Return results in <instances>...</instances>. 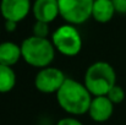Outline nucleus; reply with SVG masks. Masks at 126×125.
<instances>
[{
  "instance_id": "obj_16",
  "label": "nucleus",
  "mask_w": 126,
  "mask_h": 125,
  "mask_svg": "<svg viewBox=\"0 0 126 125\" xmlns=\"http://www.w3.org/2000/svg\"><path fill=\"white\" fill-rule=\"evenodd\" d=\"M113 2L118 14L126 15V0H113Z\"/></svg>"
},
{
  "instance_id": "obj_17",
  "label": "nucleus",
  "mask_w": 126,
  "mask_h": 125,
  "mask_svg": "<svg viewBox=\"0 0 126 125\" xmlns=\"http://www.w3.org/2000/svg\"><path fill=\"white\" fill-rule=\"evenodd\" d=\"M17 28V22L14 21H5V30L7 32H14Z\"/></svg>"
},
{
  "instance_id": "obj_9",
  "label": "nucleus",
  "mask_w": 126,
  "mask_h": 125,
  "mask_svg": "<svg viewBox=\"0 0 126 125\" xmlns=\"http://www.w3.org/2000/svg\"><path fill=\"white\" fill-rule=\"evenodd\" d=\"M32 14L36 21L51 23L60 16L59 2L58 0H34L32 5Z\"/></svg>"
},
{
  "instance_id": "obj_10",
  "label": "nucleus",
  "mask_w": 126,
  "mask_h": 125,
  "mask_svg": "<svg viewBox=\"0 0 126 125\" xmlns=\"http://www.w3.org/2000/svg\"><path fill=\"white\" fill-rule=\"evenodd\" d=\"M116 14L113 0H94L92 7V18L98 23H108Z\"/></svg>"
},
{
  "instance_id": "obj_4",
  "label": "nucleus",
  "mask_w": 126,
  "mask_h": 125,
  "mask_svg": "<svg viewBox=\"0 0 126 125\" xmlns=\"http://www.w3.org/2000/svg\"><path fill=\"white\" fill-rule=\"evenodd\" d=\"M51 42L55 50L64 56H76L82 49V37L75 25L65 23L51 33Z\"/></svg>"
},
{
  "instance_id": "obj_14",
  "label": "nucleus",
  "mask_w": 126,
  "mask_h": 125,
  "mask_svg": "<svg viewBox=\"0 0 126 125\" xmlns=\"http://www.w3.org/2000/svg\"><path fill=\"white\" fill-rule=\"evenodd\" d=\"M33 36L36 37H42V38H48L50 30H49V23L42 22V21H36L32 28Z\"/></svg>"
},
{
  "instance_id": "obj_5",
  "label": "nucleus",
  "mask_w": 126,
  "mask_h": 125,
  "mask_svg": "<svg viewBox=\"0 0 126 125\" xmlns=\"http://www.w3.org/2000/svg\"><path fill=\"white\" fill-rule=\"evenodd\" d=\"M60 17L70 25H82L92 17L94 0H58Z\"/></svg>"
},
{
  "instance_id": "obj_6",
  "label": "nucleus",
  "mask_w": 126,
  "mask_h": 125,
  "mask_svg": "<svg viewBox=\"0 0 126 125\" xmlns=\"http://www.w3.org/2000/svg\"><path fill=\"white\" fill-rule=\"evenodd\" d=\"M66 79L67 77L65 76L64 71H61L60 69L47 66L38 70L34 77V87L37 88V91L44 94L56 93Z\"/></svg>"
},
{
  "instance_id": "obj_2",
  "label": "nucleus",
  "mask_w": 126,
  "mask_h": 125,
  "mask_svg": "<svg viewBox=\"0 0 126 125\" xmlns=\"http://www.w3.org/2000/svg\"><path fill=\"white\" fill-rule=\"evenodd\" d=\"M20 45L25 63L36 69L50 66L55 59L56 50L51 39L49 38L36 37L32 35L25 38Z\"/></svg>"
},
{
  "instance_id": "obj_3",
  "label": "nucleus",
  "mask_w": 126,
  "mask_h": 125,
  "mask_svg": "<svg viewBox=\"0 0 126 125\" xmlns=\"http://www.w3.org/2000/svg\"><path fill=\"white\" fill-rule=\"evenodd\" d=\"M83 83L93 97L107 96L116 85V72L109 63L95 61L87 68Z\"/></svg>"
},
{
  "instance_id": "obj_1",
  "label": "nucleus",
  "mask_w": 126,
  "mask_h": 125,
  "mask_svg": "<svg viewBox=\"0 0 126 125\" xmlns=\"http://www.w3.org/2000/svg\"><path fill=\"white\" fill-rule=\"evenodd\" d=\"M55 97L58 106L70 115L87 114L93 98L84 83L74 79H66Z\"/></svg>"
},
{
  "instance_id": "obj_8",
  "label": "nucleus",
  "mask_w": 126,
  "mask_h": 125,
  "mask_svg": "<svg viewBox=\"0 0 126 125\" xmlns=\"http://www.w3.org/2000/svg\"><path fill=\"white\" fill-rule=\"evenodd\" d=\"M114 103L107 96H97L92 98L88 115L95 123H105L108 122L114 113Z\"/></svg>"
},
{
  "instance_id": "obj_12",
  "label": "nucleus",
  "mask_w": 126,
  "mask_h": 125,
  "mask_svg": "<svg viewBox=\"0 0 126 125\" xmlns=\"http://www.w3.org/2000/svg\"><path fill=\"white\" fill-rule=\"evenodd\" d=\"M16 86V74L11 66L0 64V93H7Z\"/></svg>"
},
{
  "instance_id": "obj_13",
  "label": "nucleus",
  "mask_w": 126,
  "mask_h": 125,
  "mask_svg": "<svg viewBox=\"0 0 126 125\" xmlns=\"http://www.w3.org/2000/svg\"><path fill=\"white\" fill-rule=\"evenodd\" d=\"M107 97L114 103V104H120L124 102L125 99V91L121 86L119 85H115L107 94Z\"/></svg>"
},
{
  "instance_id": "obj_11",
  "label": "nucleus",
  "mask_w": 126,
  "mask_h": 125,
  "mask_svg": "<svg viewBox=\"0 0 126 125\" xmlns=\"http://www.w3.org/2000/svg\"><path fill=\"white\" fill-rule=\"evenodd\" d=\"M22 59L21 45L15 42H2L0 43V64L6 66H14Z\"/></svg>"
},
{
  "instance_id": "obj_7",
  "label": "nucleus",
  "mask_w": 126,
  "mask_h": 125,
  "mask_svg": "<svg viewBox=\"0 0 126 125\" xmlns=\"http://www.w3.org/2000/svg\"><path fill=\"white\" fill-rule=\"evenodd\" d=\"M31 0H0V14L5 21L21 22L32 11Z\"/></svg>"
},
{
  "instance_id": "obj_15",
  "label": "nucleus",
  "mask_w": 126,
  "mask_h": 125,
  "mask_svg": "<svg viewBox=\"0 0 126 125\" xmlns=\"http://www.w3.org/2000/svg\"><path fill=\"white\" fill-rule=\"evenodd\" d=\"M56 125H83V123L80 122L75 117H65V118H61L60 120H58Z\"/></svg>"
}]
</instances>
